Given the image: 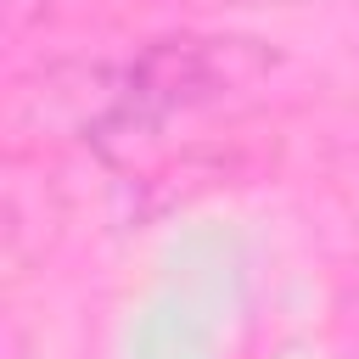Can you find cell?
Masks as SVG:
<instances>
[{
  "instance_id": "obj_1",
  "label": "cell",
  "mask_w": 359,
  "mask_h": 359,
  "mask_svg": "<svg viewBox=\"0 0 359 359\" xmlns=\"http://www.w3.org/2000/svg\"><path fill=\"white\" fill-rule=\"evenodd\" d=\"M269 67H275V56L252 39H157L112 90L95 135L107 146L112 140L146 146L174 118L252 95L269 79Z\"/></svg>"
}]
</instances>
